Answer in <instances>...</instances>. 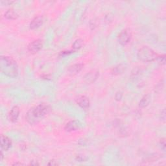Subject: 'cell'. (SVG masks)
<instances>
[{
    "instance_id": "25",
    "label": "cell",
    "mask_w": 166,
    "mask_h": 166,
    "mask_svg": "<svg viewBox=\"0 0 166 166\" xmlns=\"http://www.w3.org/2000/svg\"><path fill=\"white\" fill-rule=\"evenodd\" d=\"M30 165H39V164L38 162H35V161H32V162H31Z\"/></svg>"
},
{
    "instance_id": "24",
    "label": "cell",
    "mask_w": 166,
    "mask_h": 166,
    "mask_svg": "<svg viewBox=\"0 0 166 166\" xmlns=\"http://www.w3.org/2000/svg\"><path fill=\"white\" fill-rule=\"evenodd\" d=\"M76 160H78V161H79V162H82V161H85L86 158H84V157H81V156H78V157L76 158Z\"/></svg>"
},
{
    "instance_id": "1",
    "label": "cell",
    "mask_w": 166,
    "mask_h": 166,
    "mask_svg": "<svg viewBox=\"0 0 166 166\" xmlns=\"http://www.w3.org/2000/svg\"><path fill=\"white\" fill-rule=\"evenodd\" d=\"M51 106L46 103H41L31 109L26 114V120L31 125H35L50 113Z\"/></svg>"
},
{
    "instance_id": "23",
    "label": "cell",
    "mask_w": 166,
    "mask_h": 166,
    "mask_svg": "<svg viewBox=\"0 0 166 166\" xmlns=\"http://www.w3.org/2000/svg\"><path fill=\"white\" fill-rule=\"evenodd\" d=\"M71 53H72V51H62V52L60 53V55H61V56L67 55L70 54Z\"/></svg>"
},
{
    "instance_id": "8",
    "label": "cell",
    "mask_w": 166,
    "mask_h": 166,
    "mask_svg": "<svg viewBox=\"0 0 166 166\" xmlns=\"http://www.w3.org/2000/svg\"><path fill=\"white\" fill-rule=\"evenodd\" d=\"M81 127V124L79 121L72 120L69 121L65 126V130L67 132L76 131L80 129Z\"/></svg>"
},
{
    "instance_id": "15",
    "label": "cell",
    "mask_w": 166,
    "mask_h": 166,
    "mask_svg": "<svg viewBox=\"0 0 166 166\" xmlns=\"http://www.w3.org/2000/svg\"><path fill=\"white\" fill-rule=\"evenodd\" d=\"M4 17L5 18H7V20H14L17 19V18L18 17V15L17 13L14 11V10L9 9L8 10H7L6 12H5Z\"/></svg>"
},
{
    "instance_id": "12",
    "label": "cell",
    "mask_w": 166,
    "mask_h": 166,
    "mask_svg": "<svg viewBox=\"0 0 166 166\" xmlns=\"http://www.w3.org/2000/svg\"><path fill=\"white\" fill-rule=\"evenodd\" d=\"M43 21H44V18L42 16H38V17H36L31 21L30 23L29 27L30 29H35L39 28V27L42 25Z\"/></svg>"
},
{
    "instance_id": "21",
    "label": "cell",
    "mask_w": 166,
    "mask_h": 166,
    "mask_svg": "<svg viewBox=\"0 0 166 166\" xmlns=\"http://www.w3.org/2000/svg\"><path fill=\"white\" fill-rule=\"evenodd\" d=\"M160 117H161L162 120L165 121V109H164L163 111L161 112V116H160Z\"/></svg>"
},
{
    "instance_id": "26",
    "label": "cell",
    "mask_w": 166,
    "mask_h": 166,
    "mask_svg": "<svg viewBox=\"0 0 166 166\" xmlns=\"http://www.w3.org/2000/svg\"><path fill=\"white\" fill-rule=\"evenodd\" d=\"M24 165V164L21 162H15L13 164V165Z\"/></svg>"
},
{
    "instance_id": "11",
    "label": "cell",
    "mask_w": 166,
    "mask_h": 166,
    "mask_svg": "<svg viewBox=\"0 0 166 166\" xmlns=\"http://www.w3.org/2000/svg\"><path fill=\"white\" fill-rule=\"evenodd\" d=\"M84 64H76L73 65L71 66L68 68V73L70 76H75L77 73H79L83 69Z\"/></svg>"
},
{
    "instance_id": "22",
    "label": "cell",
    "mask_w": 166,
    "mask_h": 166,
    "mask_svg": "<svg viewBox=\"0 0 166 166\" xmlns=\"http://www.w3.org/2000/svg\"><path fill=\"white\" fill-rule=\"evenodd\" d=\"M48 165H58V164L55 161V160H51V161H50V162L48 163Z\"/></svg>"
},
{
    "instance_id": "14",
    "label": "cell",
    "mask_w": 166,
    "mask_h": 166,
    "mask_svg": "<svg viewBox=\"0 0 166 166\" xmlns=\"http://www.w3.org/2000/svg\"><path fill=\"white\" fill-rule=\"evenodd\" d=\"M126 66L124 64H121L117 65V66L114 67L113 69H112L111 73L114 75V76H117V75H120L121 73H123L124 71L126 69Z\"/></svg>"
},
{
    "instance_id": "17",
    "label": "cell",
    "mask_w": 166,
    "mask_h": 166,
    "mask_svg": "<svg viewBox=\"0 0 166 166\" xmlns=\"http://www.w3.org/2000/svg\"><path fill=\"white\" fill-rule=\"evenodd\" d=\"M159 63L161 64V65H164L165 64V55H163L161 56H158L157 59Z\"/></svg>"
},
{
    "instance_id": "7",
    "label": "cell",
    "mask_w": 166,
    "mask_h": 166,
    "mask_svg": "<svg viewBox=\"0 0 166 166\" xmlns=\"http://www.w3.org/2000/svg\"><path fill=\"white\" fill-rule=\"evenodd\" d=\"M99 76V72L97 70H93L88 73L84 77V81L87 83H94Z\"/></svg>"
},
{
    "instance_id": "3",
    "label": "cell",
    "mask_w": 166,
    "mask_h": 166,
    "mask_svg": "<svg viewBox=\"0 0 166 166\" xmlns=\"http://www.w3.org/2000/svg\"><path fill=\"white\" fill-rule=\"evenodd\" d=\"M137 56L141 61L150 62L156 61L158 57L157 53L147 46H143L138 50Z\"/></svg>"
},
{
    "instance_id": "27",
    "label": "cell",
    "mask_w": 166,
    "mask_h": 166,
    "mask_svg": "<svg viewBox=\"0 0 166 166\" xmlns=\"http://www.w3.org/2000/svg\"><path fill=\"white\" fill-rule=\"evenodd\" d=\"M3 158V153H2V152H1V160H2Z\"/></svg>"
},
{
    "instance_id": "10",
    "label": "cell",
    "mask_w": 166,
    "mask_h": 166,
    "mask_svg": "<svg viewBox=\"0 0 166 166\" xmlns=\"http://www.w3.org/2000/svg\"><path fill=\"white\" fill-rule=\"evenodd\" d=\"M12 142L10 139L4 135L1 136V148L3 151H7L11 147Z\"/></svg>"
},
{
    "instance_id": "13",
    "label": "cell",
    "mask_w": 166,
    "mask_h": 166,
    "mask_svg": "<svg viewBox=\"0 0 166 166\" xmlns=\"http://www.w3.org/2000/svg\"><path fill=\"white\" fill-rule=\"evenodd\" d=\"M151 95L150 94L145 95L140 100V103H139V106L142 109L146 108V107H147L149 105L150 102H151Z\"/></svg>"
},
{
    "instance_id": "16",
    "label": "cell",
    "mask_w": 166,
    "mask_h": 166,
    "mask_svg": "<svg viewBox=\"0 0 166 166\" xmlns=\"http://www.w3.org/2000/svg\"><path fill=\"white\" fill-rule=\"evenodd\" d=\"M83 44H84L83 40L79 39H77L74 42L72 47L74 50H79L83 47Z\"/></svg>"
},
{
    "instance_id": "2",
    "label": "cell",
    "mask_w": 166,
    "mask_h": 166,
    "mask_svg": "<svg viewBox=\"0 0 166 166\" xmlns=\"http://www.w3.org/2000/svg\"><path fill=\"white\" fill-rule=\"evenodd\" d=\"M0 69L6 76L16 77L18 75V64L10 57L2 56L0 58Z\"/></svg>"
},
{
    "instance_id": "6",
    "label": "cell",
    "mask_w": 166,
    "mask_h": 166,
    "mask_svg": "<svg viewBox=\"0 0 166 166\" xmlns=\"http://www.w3.org/2000/svg\"><path fill=\"white\" fill-rule=\"evenodd\" d=\"M76 103L82 109H88L90 105V102L89 99L85 95H78L76 98Z\"/></svg>"
},
{
    "instance_id": "4",
    "label": "cell",
    "mask_w": 166,
    "mask_h": 166,
    "mask_svg": "<svg viewBox=\"0 0 166 166\" xmlns=\"http://www.w3.org/2000/svg\"><path fill=\"white\" fill-rule=\"evenodd\" d=\"M132 38V34L131 32L128 29H125L122 31L119 36H118V41L120 44L123 46L127 45L129 43Z\"/></svg>"
},
{
    "instance_id": "5",
    "label": "cell",
    "mask_w": 166,
    "mask_h": 166,
    "mask_svg": "<svg viewBox=\"0 0 166 166\" xmlns=\"http://www.w3.org/2000/svg\"><path fill=\"white\" fill-rule=\"evenodd\" d=\"M42 46L43 44L42 40L38 39L31 42L28 47V49L31 53H38L42 49Z\"/></svg>"
},
{
    "instance_id": "19",
    "label": "cell",
    "mask_w": 166,
    "mask_h": 166,
    "mask_svg": "<svg viewBox=\"0 0 166 166\" xmlns=\"http://www.w3.org/2000/svg\"><path fill=\"white\" fill-rule=\"evenodd\" d=\"M123 97V94L121 92H117L116 95H115V99L116 101H120L121 99Z\"/></svg>"
},
{
    "instance_id": "20",
    "label": "cell",
    "mask_w": 166,
    "mask_h": 166,
    "mask_svg": "<svg viewBox=\"0 0 166 166\" xmlns=\"http://www.w3.org/2000/svg\"><path fill=\"white\" fill-rule=\"evenodd\" d=\"M14 2H12V1H2L1 3L3 4V5H10L12 3H13Z\"/></svg>"
},
{
    "instance_id": "9",
    "label": "cell",
    "mask_w": 166,
    "mask_h": 166,
    "mask_svg": "<svg viewBox=\"0 0 166 166\" xmlns=\"http://www.w3.org/2000/svg\"><path fill=\"white\" fill-rule=\"evenodd\" d=\"M19 115H20L19 107L18 106H13L9 112V120L13 123H15L16 121H17Z\"/></svg>"
},
{
    "instance_id": "18",
    "label": "cell",
    "mask_w": 166,
    "mask_h": 166,
    "mask_svg": "<svg viewBox=\"0 0 166 166\" xmlns=\"http://www.w3.org/2000/svg\"><path fill=\"white\" fill-rule=\"evenodd\" d=\"M160 146H161V148L162 149L163 151H165L166 143H165V140L164 138H162V139H161V140H160Z\"/></svg>"
}]
</instances>
